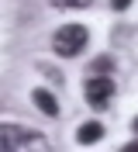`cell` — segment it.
Here are the masks:
<instances>
[{
  "label": "cell",
  "instance_id": "8fae6325",
  "mask_svg": "<svg viewBox=\"0 0 138 152\" xmlns=\"http://www.w3.org/2000/svg\"><path fill=\"white\" fill-rule=\"evenodd\" d=\"M135 132H138V118H135Z\"/></svg>",
  "mask_w": 138,
  "mask_h": 152
},
{
  "label": "cell",
  "instance_id": "7a4b0ae2",
  "mask_svg": "<svg viewBox=\"0 0 138 152\" xmlns=\"http://www.w3.org/2000/svg\"><path fill=\"white\" fill-rule=\"evenodd\" d=\"M110 97H114V83H110V76L97 73L86 80V100H90L93 111H104V107L110 104Z\"/></svg>",
  "mask_w": 138,
  "mask_h": 152
},
{
  "label": "cell",
  "instance_id": "52a82bcc",
  "mask_svg": "<svg viewBox=\"0 0 138 152\" xmlns=\"http://www.w3.org/2000/svg\"><path fill=\"white\" fill-rule=\"evenodd\" d=\"M107 69H114V59L110 56H100L97 62H93V73H107Z\"/></svg>",
  "mask_w": 138,
  "mask_h": 152
},
{
  "label": "cell",
  "instance_id": "3957f363",
  "mask_svg": "<svg viewBox=\"0 0 138 152\" xmlns=\"http://www.w3.org/2000/svg\"><path fill=\"white\" fill-rule=\"evenodd\" d=\"M104 138V124L100 121H86L80 124V132H76V142L80 145H93V142H100Z\"/></svg>",
  "mask_w": 138,
  "mask_h": 152
},
{
  "label": "cell",
  "instance_id": "277c9868",
  "mask_svg": "<svg viewBox=\"0 0 138 152\" xmlns=\"http://www.w3.org/2000/svg\"><path fill=\"white\" fill-rule=\"evenodd\" d=\"M31 100H35V107H38L42 114H48V118H55V114H59V104H55V97L48 94V90H42V86L31 94Z\"/></svg>",
  "mask_w": 138,
  "mask_h": 152
},
{
  "label": "cell",
  "instance_id": "ba28073f",
  "mask_svg": "<svg viewBox=\"0 0 138 152\" xmlns=\"http://www.w3.org/2000/svg\"><path fill=\"white\" fill-rule=\"evenodd\" d=\"M52 4H55V7H76V10H80V7H90L93 0H52Z\"/></svg>",
  "mask_w": 138,
  "mask_h": 152
},
{
  "label": "cell",
  "instance_id": "6da1fadb",
  "mask_svg": "<svg viewBox=\"0 0 138 152\" xmlns=\"http://www.w3.org/2000/svg\"><path fill=\"white\" fill-rule=\"evenodd\" d=\"M86 42H90V31L83 28V24H62V28L52 35V48L59 56H66V59L80 56L83 48H86Z\"/></svg>",
  "mask_w": 138,
  "mask_h": 152
},
{
  "label": "cell",
  "instance_id": "8992f818",
  "mask_svg": "<svg viewBox=\"0 0 138 152\" xmlns=\"http://www.w3.org/2000/svg\"><path fill=\"white\" fill-rule=\"evenodd\" d=\"M18 145V128H0V149H14Z\"/></svg>",
  "mask_w": 138,
  "mask_h": 152
},
{
  "label": "cell",
  "instance_id": "9c48e42d",
  "mask_svg": "<svg viewBox=\"0 0 138 152\" xmlns=\"http://www.w3.org/2000/svg\"><path fill=\"white\" fill-rule=\"evenodd\" d=\"M110 7H114V10H128L131 0H110Z\"/></svg>",
  "mask_w": 138,
  "mask_h": 152
},
{
  "label": "cell",
  "instance_id": "5b68a950",
  "mask_svg": "<svg viewBox=\"0 0 138 152\" xmlns=\"http://www.w3.org/2000/svg\"><path fill=\"white\" fill-rule=\"evenodd\" d=\"M14 149H38V152H45L48 149V138L45 135H28V132L18 128V145H14Z\"/></svg>",
  "mask_w": 138,
  "mask_h": 152
},
{
  "label": "cell",
  "instance_id": "30bf717a",
  "mask_svg": "<svg viewBox=\"0 0 138 152\" xmlns=\"http://www.w3.org/2000/svg\"><path fill=\"white\" fill-rule=\"evenodd\" d=\"M124 149H128V152H138V138H135V142H128Z\"/></svg>",
  "mask_w": 138,
  "mask_h": 152
}]
</instances>
